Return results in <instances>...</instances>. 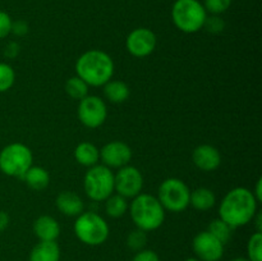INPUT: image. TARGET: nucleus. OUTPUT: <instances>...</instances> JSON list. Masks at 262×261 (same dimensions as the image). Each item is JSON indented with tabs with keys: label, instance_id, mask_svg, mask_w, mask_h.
I'll list each match as a JSON object with an SVG mask.
<instances>
[{
	"label": "nucleus",
	"instance_id": "obj_1",
	"mask_svg": "<svg viewBox=\"0 0 262 261\" xmlns=\"http://www.w3.org/2000/svg\"><path fill=\"white\" fill-rule=\"evenodd\" d=\"M257 200L252 191L237 187L228 192L219 206V217L232 228L243 227L252 222L257 212Z\"/></svg>",
	"mask_w": 262,
	"mask_h": 261
},
{
	"label": "nucleus",
	"instance_id": "obj_2",
	"mask_svg": "<svg viewBox=\"0 0 262 261\" xmlns=\"http://www.w3.org/2000/svg\"><path fill=\"white\" fill-rule=\"evenodd\" d=\"M76 73L89 86H104L113 78L114 61L105 51L89 50L77 59Z\"/></svg>",
	"mask_w": 262,
	"mask_h": 261
},
{
	"label": "nucleus",
	"instance_id": "obj_3",
	"mask_svg": "<svg viewBox=\"0 0 262 261\" xmlns=\"http://www.w3.org/2000/svg\"><path fill=\"white\" fill-rule=\"evenodd\" d=\"M130 217L138 229L151 232L163 225L165 210L158 197L147 193H140L133 199L129 206Z\"/></svg>",
	"mask_w": 262,
	"mask_h": 261
},
{
	"label": "nucleus",
	"instance_id": "obj_4",
	"mask_svg": "<svg viewBox=\"0 0 262 261\" xmlns=\"http://www.w3.org/2000/svg\"><path fill=\"white\" fill-rule=\"evenodd\" d=\"M206 15V10L199 0H176L171 8L173 23L184 33L199 32Z\"/></svg>",
	"mask_w": 262,
	"mask_h": 261
},
{
	"label": "nucleus",
	"instance_id": "obj_5",
	"mask_svg": "<svg viewBox=\"0 0 262 261\" xmlns=\"http://www.w3.org/2000/svg\"><path fill=\"white\" fill-rule=\"evenodd\" d=\"M74 234L87 246H100L109 238L106 220L92 211L82 212L74 222Z\"/></svg>",
	"mask_w": 262,
	"mask_h": 261
},
{
	"label": "nucleus",
	"instance_id": "obj_6",
	"mask_svg": "<svg viewBox=\"0 0 262 261\" xmlns=\"http://www.w3.org/2000/svg\"><path fill=\"white\" fill-rule=\"evenodd\" d=\"M32 151L20 142H13L0 151V170L8 177L22 178L32 165Z\"/></svg>",
	"mask_w": 262,
	"mask_h": 261
},
{
	"label": "nucleus",
	"instance_id": "obj_7",
	"mask_svg": "<svg viewBox=\"0 0 262 261\" xmlns=\"http://www.w3.org/2000/svg\"><path fill=\"white\" fill-rule=\"evenodd\" d=\"M83 188L92 201H105L114 192V174L104 164L91 166L84 174Z\"/></svg>",
	"mask_w": 262,
	"mask_h": 261
},
{
	"label": "nucleus",
	"instance_id": "obj_8",
	"mask_svg": "<svg viewBox=\"0 0 262 261\" xmlns=\"http://www.w3.org/2000/svg\"><path fill=\"white\" fill-rule=\"evenodd\" d=\"M188 186L182 179L168 178L160 184L158 191V200L163 205L164 210L171 212H181L189 205Z\"/></svg>",
	"mask_w": 262,
	"mask_h": 261
},
{
	"label": "nucleus",
	"instance_id": "obj_9",
	"mask_svg": "<svg viewBox=\"0 0 262 261\" xmlns=\"http://www.w3.org/2000/svg\"><path fill=\"white\" fill-rule=\"evenodd\" d=\"M78 119L87 128H99L105 123L107 117L106 104L104 100L95 95H87L78 104Z\"/></svg>",
	"mask_w": 262,
	"mask_h": 261
},
{
	"label": "nucleus",
	"instance_id": "obj_10",
	"mask_svg": "<svg viewBox=\"0 0 262 261\" xmlns=\"http://www.w3.org/2000/svg\"><path fill=\"white\" fill-rule=\"evenodd\" d=\"M143 188V176L136 166L125 165L114 174V191L125 199H135Z\"/></svg>",
	"mask_w": 262,
	"mask_h": 261
},
{
	"label": "nucleus",
	"instance_id": "obj_11",
	"mask_svg": "<svg viewBox=\"0 0 262 261\" xmlns=\"http://www.w3.org/2000/svg\"><path fill=\"white\" fill-rule=\"evenodd\" d=\"M125 48L136 58L148 56L156 48L155 33L145 27L135 28L125 38Z\"/></svg>",
	"mask_w": 262,
	"mask_h": 261
},
{
	"label": "nucleus",
	"instance_id": "obj_12",
	"mask_svg": "<svg viewBox=\"0 0 262 261\" xmlns=\"http://www.w3.org/2000/svg\"><path fill=\"white\" fill-rule=\"evenodd\" d=\"M192 247L196 257L201 261H219L224 255V245L207 230L194 235Z\"/></svg>",
	"mask_w": 262,
	"mask_h": 261
},
{
	"label": "nucleus",
	"instance_id": "obj_13",
	"mask_svg": "<svg viewBox=\"0 0 262 261\" xmlns=\"http://www.w3.org/2000/svg\"><path fill=\"white\" fill-rule=\"evenodd\" d=\"M100 159L107 168H122L129 164L132 148L123 141H112L100 150Z\"/></svg>",
	"mask_w": 262,
	"mask_h": 261
},
{
	"label": "nucleus",
	"instance_id": "obj_14",
	"mask_svg": "<svg viewBox=\"0 0 262 261\" xmlns=\"http://www.w3.org/2000/svg\"><path fill=\"white\" fill-rule=\"evenodd\" d=\"M193 164L202 171H214L222 164V155L219 150L209 143L197 146L192 153Z\"/></svg>",
	"mask_w": 262,
	"mask_h": 261
},
{
	"label": "nucleus",
	"instance_id": "obj_15",
	"mask_svg": "<svg viewBox=\"0 0 262 261\" xmlns=\"http://www.w3.org/2000/svg\"><path fill=\"white\" fill-rule=\"evenodd\" d=\"M55 205L59 211L66 216H78L84 209L81 197L72 191H61L56 196Z\"/></svg>",
	"mask_w": 262,
	"mask_h": 261
},
{
	"label": "nucleus",
	"instance_id": "obj_16",
	"mask_svg": "<svg viewBox=\"0 0 262 261\" xmlns=\"http://www.w3.org/2000/svg\"><path fill=\"white\" fill-rule=\"evenodd\" d=\"M33 233L40 241H56L60 234V225L55 217L41 215L33 222Z\"/></svg>",
	"mask_w": 262,
	"mask_h": 261
},
{
	"label": "nucleus",
	"instance_id": "obj_17",
	"mask_svg": "<svg viewBox=\"0 0 262 261\" xmlns=\"http://www.w3.org/2000/svg\"><path fill=\"white\" fill-rule=\"evenodd\" d=\"M30 261H60V248L55 241H40L31 250Z\"/></svg>",
	"mask_w": 262,
	"mask_h": 261
},
{
	"label": "nucleus",
	"instance_id": "obj_18",
	"mask_svg": "<svg viewBox=\"0 0 262 261\" xmlns=\"http://www.w3.org/2000/svg\"><path fill=\"white\" fill-rule=\"evenodd\" d=\"M74 159L81 165L91 168L100 160V150L91 142H81L74 148Z\"/></svg>",
	"mask_w": 262,
	"mask_h": 261
},
{
	"label": "nucleus",
	"instance_id": "obj_19",
	"mask_svg": "<svg viewBox=\"0 0 262 261\" xmlns=\"http://www.w3.org/2000/svg\"><path fill=\"white\" fill-rule=\"evenodd\" d=\"M129 87L119 79H110L104 84V95L113 104H122L129 97Z\"/></svg>",
	"mask_w": 262,
	"mask_h": 261
},
{
	"label": "nucleus",
	"instance_id": "obj_20",
	"mask_svg": "<svg viewBox=\"0 0 262 261\" xmlns=\"http://www.w3.org/2000/svg\"><path fill=\"white\" fill-rule=\"evenodd\" d=\"M20 179H23L26 184L35 191H41V189L46 188L50 183V176H49L48 170L42 166L31 165L30 169L26 171L25 176Z\"/></svg>",
	"mask_w": 262,
	"mask_h": 261
},
{
	"label": "nucleus",
	"instance_id": "obj_21",
	"mask_svg": "<svg viewBox=\"0 0 262 261\" xmlns=\"http://www.w3.org/2000/svg\"><path fill=\"white\" fill-rule=\"evenodd\" d=\"M215 202H216L215 193L206 187L196 188L191 192V196H189V205H192L199 211H207L214 206Z\"/></svg>",
	"mask_w": 262,
	"mask_h": 261
},
{
	"label": "nucleus",
	"instance_id": "obj_22",
	"mask_svg": "<svg viewBox=\"0 0 262 261\" xmlns=\"http://www.w3.org/2000/svg\"><path fill=\"white\" fill-rule=\"evenodd\" d=\"M128 210V201L120 194H112L105 200V212L110 217H122Z\"/></svg>",
	"mask_w": 262,
	"mask_h": 261
},
{
	"label": "nucleus",
	"instance_id": "obj_23",
	"mask_svg": "<svg viewBox=\"0 0 262 261\" xmlns=\"http://www.w3.org/2000/svg\"><path fill=\"white\" fill-rule=\"evenodd\" d=\"M233 230H234V228L230 227L229 224H227V223H225L224 220L220 219V217L219 219H214L212 222H210L209 227H207V232L211 233V234L214 235L217 241H220L224 246L232 240Z\"/></svg>",
	"mask_w": 262,
	"mask_h": 261
},
{
	"label": "nucleus",
	"instance_id": "obj_24",
	"mask_svg": "<svg viewBox=\"0 0 262 261\" xmlns=\"http://www.w3.org/2000/svg\"><path fill=\"white\" fill-rule=\"evenodd\" d=\"M89 84L78 76L71 77L66 82V92L73 100H82L89 95Z\"/></svg>",
	"mask_w": 262,
	"mask_h": 261
},
{
	"label": "nucleus",
	"instance_id": "obj_25",
	"mask_svg": "<svg viewBox=\"0 0 262 261\" xmlns=\"http://www.w3.org/2000/svg\"><path fill=\"white\" fill-rule=\"evenodd\" d=\"M247 255L250 261H262V233L256 232L247 243Z\"/></svg>",
	"mask_w": 262,
	"mask_h": 261
},
{
	"label": "nucleus",
	"instance_id": "obj_26",
	"mask_svg": "<svg viewBox=\"0 0 262 261\" xmlns=\"http://www.w3.org/2000/svg\"><path fill=\"white\" fill-rule=\"evenodd\" d=\"M15 81V73L12 66L7 63H2L0 61V94L2 92H7L10 90L14 84Z\"/></svg>",
	"mask_w": 262,
	"mask_h": 261
},
{
	"label": "nucleus",
	"instance_id": "obj_27",
	"mask_svg": "<svg viewBox=\"0 0 262 261\" xmlns=\"http://www.w3.org/2000/svg\"><path fill=\"white\" fill-rule=\"evenodd\" d=\"M146 233L147 232H145L142 229H138V228L132 230L127 237L128 247L130 250L136 251V252H138L141 250H145V246L147 245V234Z\"/></svg>",
	"mask_w": 262,
	"mask_h": 261
},
{
	"label": "nucleus",
	"instance_id": "obj_28",
	"mask_svg": "<svg viewBox=\"0 0 262 261\" xmlns=\"http://www.w3.org/2000/svg\"><path fill=\"white\" fill-rule=\"evenodd\" d=\"M233 0H204V8L210 14H223L232 5Z\"/></svg>",
	"mask_w": 262,
	"mask_h": 261
},
{
	"label": "nucleus",
	"instance_id": "obj_29",
	"mask_svg": "<svg viewBox=\"0 0 262 261\" xmlns=\"http://www.w3.org/2000/svg\"><path fill=\"white\" fill-rule=\"evenodd\" d=\"M202 28H205L207 32L216 35V33H220L224 31L225 22H224V19H223V18L217 14L206 15Z\"/></svg>",
	"mask_w": 262,
	"mask_h": 261
},
{
	"label": "nucleus",
	"instance_id": "obj_30",
	"mask_svg": "<svg viewBox=\"0 0 262 261\" xmlns=\"http://www.w3.org/2000/svg\"><path fill=\"white\" fill-rule=\"evenodd\" d=\"M12 18L4 10H0V40L7 37L12 30Z\"/></svg>",
	"mask_w": 262,
	"mask_h": 261
},
{
	"label": "nucleus",
	"instance_id": "obj_31",
	"mask_svg": "<svg viewBox=\"0 0 262 261\" xmlns=\"http://www.w3.org/2000/svg\"><path fill=\"white\" fill-rule=\"evenodd\" d=\"M132 261H160V257L152 250H141L136 253Z\"/></svg>",
	"mask_w": 262,
	"mask_h": 261
},
{
	"label": "nucleus",
	"instance_id": "obj_32",
	"mask_svg": "<svg viewBox=\"0 0 262 261\" xmlns=\"http://www.w3.org/2000/svg\"><path fill=\"white\" fill-rule=\"evenodd\" d=\"M28 32V25L23 20H17L12 23V30L10 33H14L15 36H25Z\"/></svg>",
	"mask_w": 262,
	"mask_h": 261
},
{
	"label": "nucleus",
	"instance_id": "obj_33",
	"mask_svg": "<svg viewBox=\"0 0 262 261\" xmlns=\"http://www.w3.org/2000/svg\"><path fill=\"white\" fill-rule=\"evenodd\" d=\"M19 54V44H17L15 41H10L7 46H5L4 55L7 58H15V56Z\"/></svg>",
	"mask_w": 262,
	"mask_h": 261
},
{
	"label": "nucleus",
	"instance_id": "obj_34",
	"mask_svg": "<svg viewBox=\"0 0 262 261\" xmlns=\"http://www.w3.org/2000/svg\"><path fill=\"white\" fill-rule=\"evenodd\" d=\"M8 225H9V215L0 210V232L7 229Z\"/></svg>",
	"mask_w": 262,
	"mask_h": 261
},
{
	"label": "nucleus",
	"instance_id": "obj_35",
	"mask_svg": "<svg viewBox=\"0 0 262 261\" xmlns=\"http://www.w3.org/2000/svg\"><path fill=\"white\" fill-rule=\"evenodd\" d=\"M253 196H255V199L257 200V202H260L262 200V179L258 178L257 183H256V188H255V192H252Z\"/></svg>",
	"mask_w": 262,
	"mask_h": 261
},
{
	"label": "nucleus",
	"instance_id": "obj_36",
	"mask_svg": "<svg viewBox=\"0 0 262 261\" xmlns=\"http://www.w3.org/2000/svg\"><path fill=\"white\" fill-rule=\"evenodd\" d=\"M256 222V232H260L262 233V216H261V212H256V215L253 216V219Z\"/></svg>",
	"mask_w": 262,
	"mask_h": 261
},
{
	"label": "nucleus",
	"instance_id": "obj_37",
	"mask_svg": "<svg viewBox=\"0 0 262 261\" xmlns=\"http://www.w3.org/2000/svg\"><path fill=\"white\" fill-rule=\"evenodd\" d=\"M232 261H250V260L246 257H235V258H233Z\"/></svg>",
	"mask_w": 262,
	"mask_h": 261
},
{
	"label": "nucleus",
	"instance_id": "obj_38",
	"mask_svg": "<svg viewBox=\"0 0 262 261\" xmlns=\"http://www.w3.org/2000/svg\"><path fill=\"white\" fill-rule=\"evenodd\" d=\"M184 261H201V260H199L197 257H189V258H186Z\"/></svg>",
	"mask_w": 262,
	"mask_h": 261
}]
</instances>
